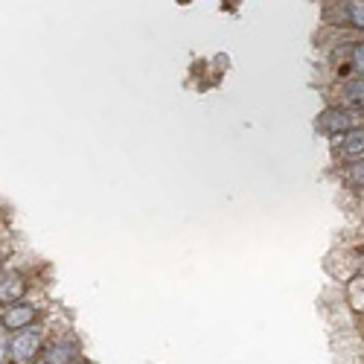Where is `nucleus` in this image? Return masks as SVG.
<instances>
[{
  "instance_id": "6e6552de",
  "label": "nucleus",
  "mask_w": 364,
  "mask_h": 364,
  "mask_svg": "<svg viewBox=\"0 0 364 364\" xmlns=\"http://www.w3.org/2000/svg\"><path fill=\"white\" fill-rule=\"evenodd\" d=\"M332 105H344L364 114V76H347L335 79L332 85Z\"/></svg>"
},
{
  "instance_id": "f03ea898",
  "label": "nucleus",
  "mask_w": 364,
  "mask_h": 364,
  "mask_svg": "<svg viewBox=\"0 0 364 364\" xmlns=\"http://www.w3.org/2000/svg\"><path fill=\"white\" fill-rule=\"evenodd\" d=\"M358 125H364V114H361V111L344 108V105H332V102L315 117V131L324 134L327 140L353 131V129H358Z\"/></svg>"
},
{
  "instance_id": "7ed1b4c3",
  "label": "nucleus",
  "mask_w": 364,
  "mask_h": 364,
  "mask_svg": "<svg viewBox=\"0 0 364 364\" xmlns=\"http://www.w3.org/2000/svg\"><path fill=\"white\" fill-rule=\"evenodd\" d=\"M332 70L338 79L364 76V38L341 41L332 47Z\"/></svg>"
},
{
  "instance_id": "9b49d317",
  "label": "nucleus",
  "mask_w": 364,
  "mask_h": 364,
  "mask_svg": "<svg viewBox=\"0 0 364 364\" xmlns=\"http://www.w3.org/2000/svg\"><path fill=\"white\" fill-rule=\"evenodd\" d=\"M347 303H349V309H353L356 315H364V274L353 277V280H347Z\"/></svg>"
},
{
  "instance_id": "20e7f679",
  "label": "nucleus",
  "mask_w": 364,
  "mask_h": 364,
  "mask_svg": "<svg viewBox=\"0 0 364 364\" xmlns=\"http://www.w3.org/2000/svg\"><path fill=\"white\" fill-rule=\"evenodd\" d=\"M324 21L338 30L364 33V0H329L324 6Z\"/></svg>"
},
{
  "instance_id": "9d476101",
  "label": "nucleus",
  "mask_w": 364,
  "mask_h": 364,
  "mask_svg": "<svg viewBox=\"0 0 364 364\" xmlns=\"http://www.w3.org/2000/svg\"><path fill=\"white\" fill-rule=\"evenodd\" d=\"M335 178H338V184H341L344 190L364 195V158H361V161L341 163L338 170H335Z\"/></svg>"
},
{
  "instance_id": "0eeeda50",
  "label": "nucleus",
  "mask_w": 364,
  "mask_h": 364,
  "mask_svg": "<svg viewBox=\"0 0 364 364\" xmlns=\"http://www.w3.org/2000/svg\"><path fill=\"white\" fill-rule=\"evenodd\" d=\"M41 320V306L30 303V300H18V303H6L0 306V329L3 332H18L24 327Z\"/></svg>"
},
{
  "instance_id": "39448f33",
  "label": "nucleus",
  "mask_w": 364,
  "mask_h": 364,
  "mask_svg": "<svg viewBox=\"0 0 364 364\" xmlns=\"http://www.w3.org/2000/svg\"><path fill=\"white\" fill-rule=\"evenodd\" d=\"M73 361H82V344L70 332L53 335L41 349V364H73Z\"/></svg>"
},
{
  "instance_id": "423d86ee",
  "label": "nucleus",
  "mask_w": 364,
  "mask_h": 364,
  "mask_svg": "<svg viewBox=\"0 0 364 364\" xmlns=\"http://www.w3.org/2000/svg\"><path fill=\"white\" fill-rule=\"evenodd\" d=\"M329 155H332L335 166L349 163V161H361L364 158V125H358V129L347 131V134L332 137L329 140Z\"/></svg>"
},
{
  "instance_id": "ddd939ff",
  "label": "nucleus",
  "mask_w": 364,
  "mask_h": 364,
  "mask_svg": "<svg viewBox=\"0 0 364 364\" xmlns=\"http://www.w3.org/2000/svg\"><path fill=\"white\" fill-rule=\"evenodd\" d=\"M73 364H88V361H73Z\"/></svg>"
},
{
  "instance_id": "f8f14e48",
  "label": "nucleus",
  "mask_w": 364,
  "mask_h": 364,
  "mask_svg": "<svg viewBox=\"0 0 364 364\" xmlns=\"http://www.w3.org/2000/svg\"><path fill=\"white\" fill-rule=\"evenodd\" d=\"M344 260H347L349 265H353V269H349V280L358 277V274H364V242H358L356 248H349Z\"/></svg>"
},
{
  "instance_id": "1a4fd4ad",
  "label": "nucleus",
  "mask_w": 364,
  "mask_h": 364,
  "mask_svg": "<svg viewBox=\"0 0 364 364\" xmlns=\"http://www.w3.org/2000/svg\"><path fill=\"white\" fill-rule=\"evenodd\" d=\"M26 291H30V283H26L24 274H18V271H3V269H0V306L24 300Z\"/></svg>"
},
{
  "instance_id": "f257e3e1",
  "label": "nucleus",
  "mask_w": 364,
  "mask_h": 364,
  "mask_svg": "<svg viewBox=\"0 0 364 364\" xmlns=\"http://www.w3.org/2000/svg\"><path fill=\"white\" fill-rule=\"evenodd\" d=\"M47 332L50 327L44 320H35V324L24 327L18 332H9V364H33L41 358V349L47 344Z\"/></svg>"
}]
</instances>
